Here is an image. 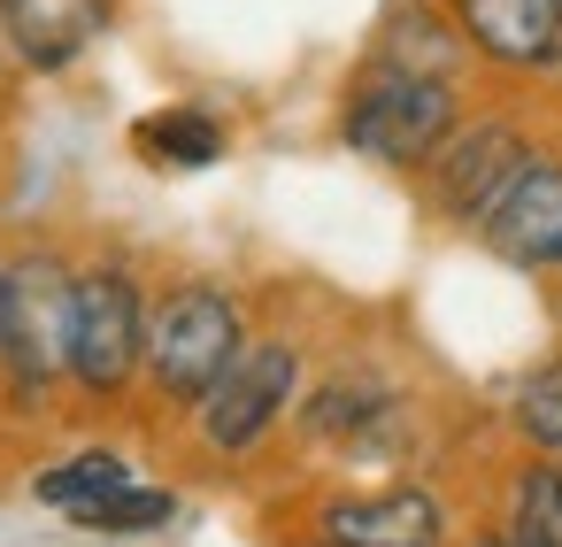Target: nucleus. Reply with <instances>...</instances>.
Segmentation results:
<instances>
[{
	"instance_id": "nucleus-2",
	"label": "nucleus",
	"mask_w": 562,
	"mask_h": 547,
	"mask_svg": "<svg viewBox=\"0 0 562 547\" xmlns=\"http://www.w3.org/2000/svg\"><path fill=\"white\" fill-rule=\"evenodd\" d=\"M239 347H247V339H239V309H232L216 286L170 293L162 316L147 324V370H155V386H162L170 401H201V393L232 370Z\"/></svg>"
},
{
	"instance_id": "nucleus-12",
	"label": "nucleus",
	"mask_w": 562,
	"mask_h": 547,
	"mask_svg": "<svg viewBox=\"0 0 562 547\" xmlns=\"http://www.w3.org/2000/svg\"><path fill=\"white\" fill-rule=\"evenodd\" d=\"M516 539L531 547H562V462H531L516 478V509H508Z\"/></svg>"
},
{
	"instance_id": "nucleus-19",
	"label": "nucleus",
	"mask_w": 562,
	"mask_h": 547,
	"mask_svg": "<svg viewBox=\"0 0 562 547\" xmlns=\"http://www.w3.org/2000/svg\"><path fill=\"white\" fill-rule=\"evenodd\" d=\"M485 547H531V539H485Z\"/></svg>"
},
{
	"instance_id": "nucleus-14",
	"label": "nucleus",
	"mask_w": 562,
	"mask_h": 547,
	"mask_svg": "<svg viewBox=\"0 0 562 547\" xmlns=\"http://www.w3.org/2000/svg\"><path fill=\"white\" fill-rule=\"evenodd\" d=\"M162 516H170V493H162V485H139V478L78 509V524H93V532H147V524H162Z\"/></svg>"
},
{
	"instance_id": "nucleus-1",
	"label": "nucleus",
	"mask_w": 562,
	"mask_h": 547,
	"mask_svg": "<svg viewBox=\"0 0 562 547\" xmlns=\"http://www.w3.org/2000/svg\"><path fill=\"white\" fill-rule=\"evenodd\" d=\"M447 132H454V93L447 78H424V70L378 63L347 101V147H362L370 163H431Z\"/></svg>"
},
{
	"instance_id": "nucleus-17",
	"label": "nucleus",
	"mask_w": 562,
	"mask_h": 547,
	"mask_svg": "<svg viewBox=\"0 0 562 547\" xmlns=\"http://www.w3.org/2000/svg\"><path fill=\"white\" fill-rule=\"evenodd\" d=\"M370 393H355V386H331L316 409H308V432H355L362 416H378V409H362Z\"/></svg>"
},
{
	"instance_id": "nucleus-18",
	"label": "nucleus",
	"mask_w": 562,
	"mask_h": 547,
	"mask_svg": "<svg viewBox=\"0 0 562 547\" xmlns=\"http://www.w3.org/2000/svg\"><path fill=\"white\" fill-rule=\"evenodd\" d=\"M0 347H9V270H0Z\"/></svg>"
},
{
	"instance_id": "nucleus-6",
	"label": "nucleus",
	"mask_w": 562,
	"mask_h": 547,
	"mask_svg": "<svg viewBox=\"0 0 562 547\" xmlns=\"http://www.w3.org/2000/svg\"><path fill=\"white\" fill-rule=\"evenodd\" d=\"M485 224V247L501 255V263H516V270H547V263H562V163H524L516 178H508V193L477 216Z\"/></svg>"
},
{
	"instance_id": "nucleus-13",
	"label": "nucleus",
	"mask_w": 562,
	"mask_h": 547,
	"mask_svg": "<svg viewBox=\"0 0 562 547\" xmlns=\"http://www.w3.org/2000/svg\"><path fill=\"white\" fill-rule=\"evenodd\" d=\"M139 470L124 462V455H78V462H63V470H47L40 478V501H55V509H86V501H101V493H116V485H132Z\"/></svg>"
},
{
	"instance_id": "nucleus-11",
	"label": "nucleus",
	"mask_w": 562,
	"mask_h": 547,
	"mask_svg": "<svg viewBox=\"0 0 562 547\" xmlns=\"http://www.w3.org/2000/svg\"><path fill=\"white\" fill-rule=\"evenodd\" d=\"M132 139H139V155L162 163V170H209V163L224 155V124L201 116V109H162V116H147Z\"/></svg>"
},
{
	"instance_id": "nucleus-7",
	"label": "nucleus",
	"mask_w": 562,
	"mask_h": 547,
	"mask_svg": "<svg viewBox=\"0 0 562 547\" xmlns=\"http://www.w3.org/2000/svg\"><path fill=\"white\" fill-rule=\"evenodd\" d=\"M524 163H531V147H524L508 124H477V132H462V139L439 147V201L477 224V216L508 193V178H516Z\"/></svg>"
},
{
	"instance_id": "nucleus-3",
	"label": "nucleus",
	"mask_w": 562,
	"mask_h": 547,
	"mask_svg": "<svg viewBox=\"0 0 562 547\" xmlns=\"http://www.w3.org/2000/svg\"><path fill=\"white\" fill-rule=\"evenodd\" d=\"M293 386H301V355H293L285 339H255V347H239L232 370L201 393V432H209V447H224V455L255 447V439L285 416Z\"/></svg>"
},
{
	"instance_id": "nucleus-8",
	"label": "nucleus",
	"mask_w": 562,
	"mask_h": 547,
	"mask_svg": "<svg viewBox=\"0 0 562 547\" xmlns=\"http://www.w3.org/2000/svg\"><path fill=\"white\" fill-rule=\"evenodd\" d=\"M0 24H9L16 55L32 70H70L101 40L109 0H0Z\"/></svg>"
},
{
	"instance_id": "nucleus-16",
	"label": "nucleus",
	"mask_w": 562,
	"mask_h": 547,
	"mask_svg": "<svg viewBox=\"0 0 562 547\" xmlns=\"http://www.w3.org/2000/svg\"><path fill=\"white\" fill-rule=\"evenodd\" d=\"M516 416H524V432H531L539 447H562V355L524 386V409H516Z\"/></svg>"
},
{
	"instance_id": "nucleus-5",
	"label": "nucleus",
	"mask_w": 562,
	"mask_h": 547,
	"mask_svg": "<svg viewBox=\"0 0 562 547\" xmlns=\"http://www.w3.org/2000/svg\"><path fill=\"white\" fill-rule=\"evenodd\" d=\"M70 316H78V286L55 263H16L9 270V355L32 386H47L70 362Z\"/></svg>"
},
{
	"instance_id": "nucleus-10",
	"label": "nucleus",
	"mask_w": 562,
	"mask_h": 547,
	"mask_svg": "<svg viewBox=\"0 0 562 547\" xmlns=\"http://www.w3.org/2000/svg\"><path fill=\"white\" fill-rule=\"evenodd\" d=\"M331 547H431L439 539V501L416 485L370 493V501H331L324 509Z\"/></svg>"
},
{
	"instance_id": "nucleus-4",
	"label": "nucleus",
	"mask_w": 562,
	"mask_h": 547,
	"mask_svg": "<svg viewBox=\"0 0 562 547\" xmlns=\"http://www.w3.org/2000/svg\"><path fill=\"white\" fill-rule=\"evenodd\" d=\"M147 362V316H139V286L124 270H93L78 278V316H70V370L93 393H116L132 370Z\"/></svg>"
},
{
	"instance_id": "nucleus-9",
	"label": "nucleus",
	"mask_w": 562,
	"mask_h": 547,
	"mask_svg": "<svg viewBox=\"0 0 562 547\" xmlns=\"http://www.w3.org/2000/svg\"><path fill=\"white\" fill-rule=\"evenodd\" d=\"M462 32L477 55L531 70L562 47V0H462Z\"/></svg>"
},
{
	"instance_id": "nucleus-15",
	"label": "nucleus",
	"mask_w": 562,
	"mask_h": 547,
	"mask_svg": "<svg viewBox=\"0 0 562 547\" xmlns=\"http://www.w3.org/2000/svg\"><path fill=\"white\" fill-rule=\"evenodd\" d=\"M378 63H393V70H424V78H447V70H454V40H447L431 16H416V24H393V32H385Z\"/></svg>"
}]
</instances>
